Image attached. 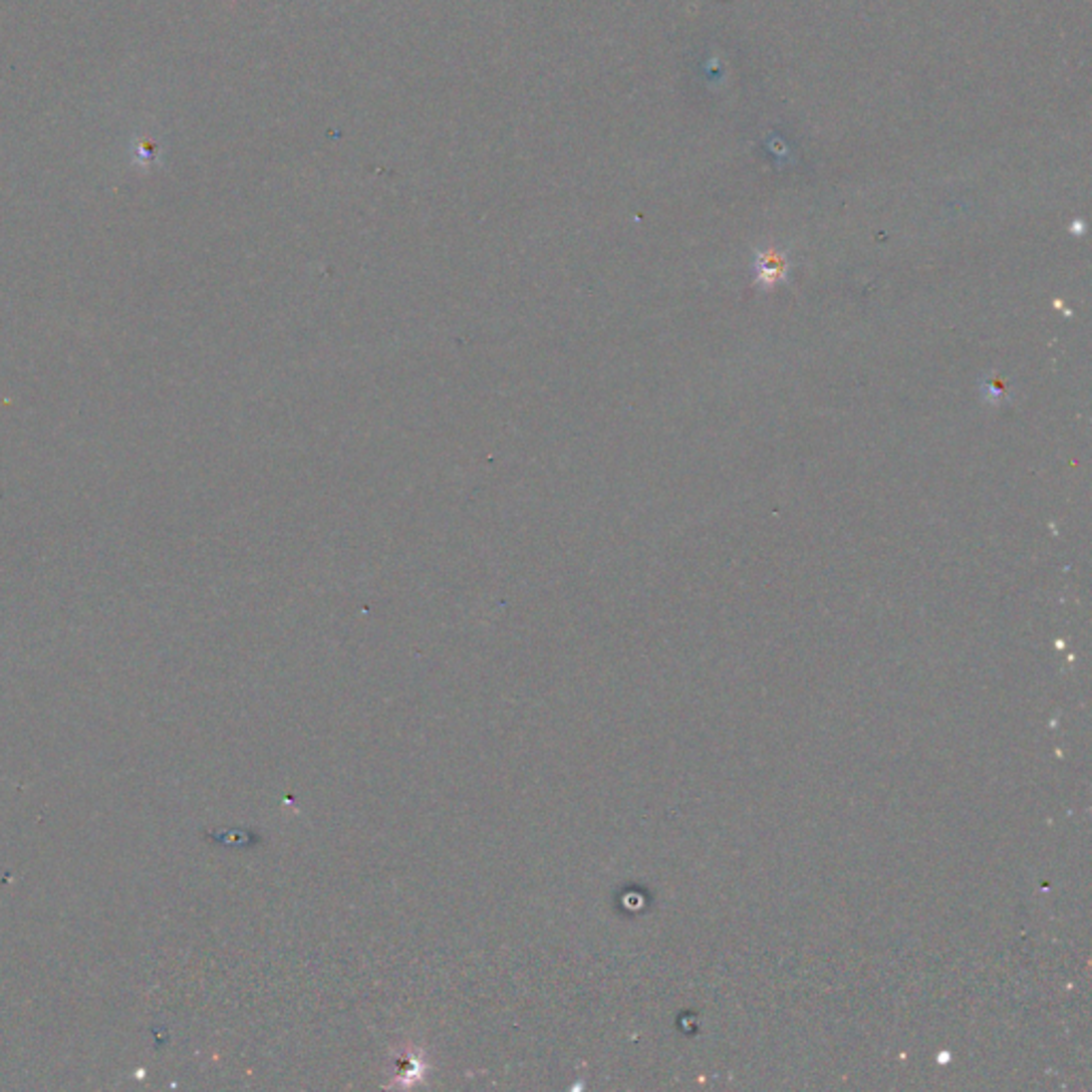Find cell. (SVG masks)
<instances>
[{
    "mask_svg": "<svg viewBox=\"0 0 1092 1092\" xmlns=\"http://www.w3.org/2000/svg\"><path fill=\"white\" fill-rule=\"evenodd\" d=\"M757 278H760V284H775L777 280H781L785 276V269H787V263L781 254L777 252H764L757 256Z\"/></svg>",
    "mask_w": 1092,
    "mask_h": 1092,
    "instance_id": "cell-1",
    "label": "cell"
}]
</instances>
